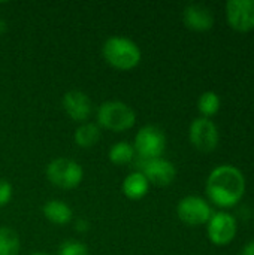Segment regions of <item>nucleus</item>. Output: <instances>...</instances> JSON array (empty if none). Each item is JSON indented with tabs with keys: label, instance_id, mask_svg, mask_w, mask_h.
Here are the masks:
<instances>
[{
	"label": "nucleus",
	"instance_id": "10",
	"mask_svg": "<svg viewBox=\"0 0 254 255\" xmlns=\"http://www.w3.org/2000/svg\"><path fill=\"white\" fill-rule=\"evenodd\" d=\"M141 172L148 179L150 185L168 187L177 178V167L172 161L160 157L153 160H142Z\"/></svg>",
	"mask_w": 254,
	"mask_h": 255
},
{
	"label": "nucleus",
	"instance_id": "17",
	"mask_svg": "<svg viewBox=\"0 0 254 255\" xmlns=\"http://www.w3.org/2000/svg\"><path fill=\"white\" fill-rule=\"evenodd\" d=\"M222 106V99L216 91H205L199 96L198 99V111L201 112V115L204 118H210L214 117Z\"/></svg>",
	"mask_w": 254,
	"mask_h": 255
},
{
	"label": "nucleus",
	"instance_id": "3",
	"mask_svg": "<svg viewBox=\"0 0 254 255\" xmlns=\"http://www.w3.org/2000/svg\"><path fill=\"white\" fill-rule=\"evenodd\" d=\"M96 120L100 128L121 133L133 128L136 124V112L130 105L121 100H108L97 108Z\"/></svg>",
	"mask_w": 254,
	"mask_h": 255
},
{
	"label": "nucleus",
	"instance_id": "24",
	"mask_svg": "<svg viewBox=\"0 0 254 255\" xmlns=\"http://www.w3.org/2000/svg\"><path fill=\"white\" fill-rule=\"evenodd\" d=\"M30 255H52V254H48V253H33V254Z\"/></svg>",
	"mask_w": 254,
	"mask_h": 255
},
{
	"label": "nucleus",
	"instance_id": "1",
	"mask_svg": "<svg viewBox=\"0 0 254 255\" xmlns=\"http://www.w3.org/2000/svg\"><path fill=\"white\" fill-rule=\"evenodd\" d=\"M246 188L244 173L232 164H222L213 169L205 184L208 200L222 209L237 206L243 200Z\"/></svg>",
	"mask_w": 254,
	"mask_h": 255
},
{
	"label": "nucleus",
	"instance_id": "18",
	"mask_svg": "<svg viewBox=\"0 0 254 255\" xmlns=\"http://www.w3.org/2000/svg\"><path fill=\"white\" fill-rule=\"evenodd\" d=\"M19 248L18 233L10 227H0V255H18Z\"/></svg>",
	"mask_w": 254,
	"mask_h": 255
},
{
	"label": "nucleus",
	"instance_id": "13",
	"mask_svg": "<svg viewBox=\"0 0 254 255\" xmlns=\"http://www.w3.org/2000/svg\"><path fill=\"white\" fill-rule=\"evenodd\" d=\"M150 187L151 185L148 179L144 176V173L141 170H136L124 178L121 184V191L129 200H141L148 194Z\"/></svg>",
	"mask_w": 254,
	"mask_h": 255
},
{
	"label": "nucleus",
	"instance_id": "2",
	"mask_svg": "<svg viewBox=\"0 0 254 255\" xmlns=\"http://www.w3.org/2000/svg\"><path fill=\"white\" fill-rule=\"evenodd\" d=\"M102 55L111 67L121 72L138 67L142 58V52L138 43L124 36L108 37L102 46Z\"/></svg>",
	"mask_w": 254,
	"mask_h": 255
},
{
	"label": "nucleus",
	"instance_id": "21",
	"mask_svg": "<svg viewBox=\"0 0 254 255\" xmlns=\"http://www.w3.org/2000/svg\"><path fill=\"white\" fill-rule=\"evenodd\" d=\"M75 227H76L78 232L84 233V232L88 230V223H87L85 220H76V221H75Z\"/></svg>",
	"mask_w": 254,
	"mask_h": 255
},
{
	"label": "nucleus",
	"instance_id": "22",
	"mask_svg": "<svg viewBox=\"0 0 254 255\" xmlns=\"http://www.w3.org/2000/svg\"><path fill=\"white\" fill-rule=\"evenodd\" d=\"M241 255H254V241L249 242L244 248H243V253Z\"/></svg>",
	"mask_w": 254,
	"mask_h": 255
},
{
	"label": "nucleus",
	"instance_id": "4",
	"mask_svg": "<svg viewBox=\"0 0 254 255\" xmlns=\"http://www.w3.org/2000/svg\"><path fill=\"white\" fill-rule=\"evenodd\" d=\"M45 175L54 187L61 190H75L84 179V169L78 161L60 157L48 163Z\"/></svg>",
	"mask_w": 254,
	"mask_h": 255
},
{
	"label": "nucleus",
	"instance_id": "12",
	"mask_svg": "<svg viewBox=\"0 0 254 255\" xmlns=\"http://www.w3.org/2000/svg\"><path fill=\"white\" fill-rule=\"evenodd\" d=\"M183 22L193 31H208L214 25V13L205 4L192 3L183 10Z\"/></svg>",
	"mask_w": 254,
	"mask_h": 255
},
{
	"label": "nucleus",
	"instance_id": "7",
	"mask_svg": "<svg viewBox=\"0 0 254 255\" xmlns=\"http://www.w3.org/2000/svg\"><path fill=\"white\" fill-rule=\"evenodd\" d=\"M190 143L201 152H213L220 140V133L216 123L210 118H195L189 127Z\"/></svg>",
	"mask_w": 254,
	"mask_h": 255
},
{
	"label": "nucleus",
	"instance_id": "20",
	"mask_svg": "<svg viewBox=\"0 0 254 255\" xmlns=\"http://www.w3.org/2000/svg\"><path fill=\"white\" fill-rule=\"evenodd\" d=\"M13 196V187L9 181L0 179V208H4Z\"/></svg>",
	"mask_w": 254,
	"mask_h": 255
},
{
	"label": "nucleus",
	"instance_id": "23",
	"mask_svg": "<svg viewBox=\"0 0 254 255\" xmlns=\"http://www.w3.org/2000/svg\"><path fill=\"white\" fill-rule=\"evenodd\" d=\"M4 31H6V22H4V19L0 18V36L4 34Z\"/></svg>",
	"mask_w": 254,
	"mask_h": 255
},
{
	"label": "nucleus",
	"instance_id": "11",
	"mask_svg": "<svg viewBox=\"0 0 254 255\" xmlns=\"http://www.w3.org/2000/svg\"><path fill=\"white\" fill-rule=\"evenodd\" d=\"M61 106L66 115L75 123H87L93 112V103L87 93L81 90H70L64 93L61 99Z\"/></svg>",
	"mask_w": 254,
	"mask_h": 255
},
{
	"label": "nucleus",
	"instance_id": "5",
	"mask_svg": "<svg viewBox=\"0 0 254 255\" xmlns=\"http://www.w3.org/2000/svg\"><path fill=\"white\" fill-rule=\"evenodd\" d=\"M133 148L142 160L160 158L166 151V134L157 126H144L135 136Z\"/></svg>",
	"mask_w": 254,
	"mask_h": 255
},
{
	"label": "nucleus",
	"instance_id": "6",
	"mask_svg": "<svg viewBox=\"0 0 254 255\" xmlns=\"http://www.w3.org/2000/svg\"><path fill=\"white\" fill-rule=\"evenodd\" d=\"M177 215L181 223L198 227L204 226L210 221L213 215V209L208 200L199 196H186L177 205Z\"/></svg>",
	"mask_w": 254,
	"mask_h": 255
},
{
	"label": "nucleus",
	"instance_id": "9",
	"mask_svg": "<svg viewBox=\"0 0 254 255\" xmlns=\"http://www.w3.org/2000/svg\"><path fill=\"white\" fill-rule=\"evenodd\" d=\"M228 24L240 33L254 28V0H229L226 3Z\"/></svg>",
	"mask_w": 254,
	"mask_h": 255
},
{
	"label": "nucleus",
	"instance_id": "8",
	"mask_svg": "<svg viewBox=\"0 0 254 255\" xmlns=\"http://www.w3.org/2000/svg\"><path fill=\"white\" fill-rule=\"evenodd\" d=\"M238 233V224L232 214L220 211L211 215L207 223V235L211 244L216 247L229 245Z\"/></svg>",
	"mask_w": 254,
	"mask_h": 255
},
{
	"label": "nucleus",
	"instance_id": "14",
	"mask_svg": "<svg viewBox=\"0 0 254 255\" xmlns=\"http://www.w3.org/2000/svg\"><path fill=\"white\" fill-rule=\"evenodd\" d=\"M42 212H43V217L55 226H66L73 220L72 208L66 202L58 200V199L48 200L43 205Z\"/></svg>",
	"mask_w": 254,
	"mask_h": 255
},
{
	"label": "nucleus",
	"instance_id": "15",
	"mask_svg": "<svg viewBox=\"0 0 254 255\" xmlns=\"http://www.w3.org/2000/svg\"><path fill=\"white\" fill-rule=\"evenodd\" d=\"M102 131L100 127L96 123H82L76 127L73 133V140L79 148L88 149L93 148L99 140H100Z\"/></svg>",
	"mask_w": 254,
	"mask_h": 255
},
{
	"label": "nucleus",
	"instance_id": "16",
	"mask_svg": "<svg viewBox=\"0 0 254 255\" xmlns=\"http://www.w3.org/2000/svg\"><path fill=\"white\" fill-rule=\"evenodd\" d=\"M136 157L135 148L132 143H129L127 140H121V142H115L109 151H108V158L112 164L115 166H126L130 164Z\"/></svg>",
	"mask_w": 254,
	"mask_h": 255
},
{
	"label": "nucleus",
	"instance_id": "19",
	"mask_svg": "<svg viewBox=\"0 0 254 255\" xmlns=\"http://www.w3.org/2000/svg\"><path fill=\"white\" fill-rule=\"evenodd\" d=\"M57 255H88V248L82 242L66 241L58 247V254Z\"/></svg>",
	"mask_w": 254,
	"mask_h": 255
}]
</instances>
